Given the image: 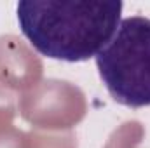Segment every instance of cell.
<instances>
[{
  "label": "cell",
  "mask_w": 150,
  "mask_h": 148,
  "mask_svg": "<svg viewBox=\"0 0 150 148\" xmlns=\"http://www.w3.org/2000/svg\"><path fill=\"white\" fill-rule=\"evenodd\" d=\"M117 0H23L18 21L42 56L68 63L87 61L113 37L122 14Z\"/></svg>",
  "instance_id": "obj_1"
},
{
  "label": "cell",
  "mask_w": 150,
  "mask_h": 148,
  "mask_svg": "<svg viewBox=\"0 0 150 148\" xmlns=\"http://www.w3.org/2000/svg\"><path fill=\"white\" fill-rule=\"evenodd\" d=\"M100 77L113 99L124 106H150V19H120L113 37L96 54Z\"/></svg>",
  "instance_id": "obj_2"
}]
</instances>
